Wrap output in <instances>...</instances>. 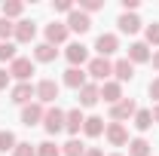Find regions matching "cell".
I'll return each instance as SVG.
<instances>
[{"instance_id":"obj_1","label":"cell","mask_w":159,"mask_h":156,"mask_svg":"<svg viewBox=\"0 0 159 156\" xmlns=\"http://www.w3.org/2000/svg\"><path fill=\"white\" fill-rule=\"evenodd\" d=\"M113 74V64H110V58H92L89 61V77L95 80V83H107V77Z\"/></svg>"},{"instance_id":"obj_2","label":"cell","mask_w":159,"mask_h":156,"mask_svg":"<svg viewBox=\"0 0 159 156\" xmlns=\"http://www.w3.org/2000/svg\"><path fill=\"white\" fill-rule=\"evenodd\" d=\"M138 113V104L132 101V98H122V101H116L113 107H110V122H122V119L135 117Z\"/></svg>"},{"instance_id":"obj_3","label":"cell","mask_w":159,"mask_h":156,"mask_svg":"<svg viewBox=\"0 0 159 156\" xmlns=\"http://www.w3.org/2000/svg\"><path fill=\"white\" fill-rule=\"evenodd\" d=\"M43 117H46V107L40 104V101H31V104H25L21 107V122L31 129V126H37V122H43Z\"/></svg>"},{"instance_id":"obj_4","label":"cell","mask_w":159,"mask_h":156,"mask_svg":"<svg viewBox=\"0 0 159 156\" xmlns=\"http://www.w3.org/2000/svg\"><path fill=\"white\" fill-rule=\"evenodd\" d=\"M43 126L49 135H58L64 129V110L61 107H46V117H43Z\"/></svg>"},{"instance_id":"obj_5","label":"cell","mask_w":159,"mask_h":156,"mask_svg":"<svg viewBox=\"0 0 159 156\" xmlns=\"http://www.w3.org/2000/svg\"><path fill=\"white\" fill-rule=\"evenodd\" d=\"M104 138H107L113 147H125V144H129V129H125L122 122H107V129H104Z\"/></svg>"},{"instance_id":"obj_6","label":"cell","mask_w":159,"mask_h":156,"mask_svg":"<svg viewBox=\"0 0 159 156\" xmlns=\"http://www.w3.org/2000/svg\"><path fill=\"white\" fill-rule=\"evenodd\" d=\"M31 74H34V61H31V58H21V55H19V58L9 64V77H16L19 83H28Z\"/></svg>"},{"instance_id":"obj_7","label":"cell","mask_w":159,"mask_h":156,"mask_svg":"<svg viewBox=\"0 0 159 156\" xmlns=\"http://www.w3.org/2000/svg\"><path fill=\"white\" fill-rule=\"evenodd\" d=\"M9 98H12L16 104H31V98H37V86H31V83H16V86L9 89Z\"/></svg>"},{"instance_id":"obj_8","label":"cell","mask_w":159,"mask_h":156,"mask_svg":"<svg viewBox=\"0 0 159 156\" xmlns=\"http://www.w3.org/2000/svg\"><path fill=\"white\" fill-rule=\"evenodd\" d=\"M58 98V83L55 80H40L37 83V101L40 104H52Z\"/></svg>"},{"instance_id":"obj_9","label":"cell","mask_w":159,"mask_h":156,"mask_svg":"<svg viewBox=\"0 0 159 156\" xmlns=\"http://www.w3.org/2000/svg\"><path fill=\"white\" fill-rule=\"evenodd\" d=\"M101 101V86L98 83H86L80 89V107H95Z\"/></svg>"},{"instance_id":"obj_10","label":"cell","mask_w":159,"mask_h":156,"mask_svg":"<svg viewBox=\"0 0 159 156\" xmlns=\"http://www.w3.org/2000/svg\"><path fill=\"white\" fill-rule=\"evenodd\" d=\"M64 55H67V61H70V67H83V64L89 61V46H83V43H70Z\"/></svg>"},{"instance_id":"obj_11","label":"cell","mask_w":159,"mask_h":156,"mask_svg":"<svg viewBox=\"0 0 159 156\" xmlns=\"http://www.w3.org/2000/svg\"><path fill=\"white\" fill-rule=\"evenodd\" d=\"M92 28V19L86 16V12H80V9H74L70 16H67V31H74V34H86Z\"/></svg>"},{"instance_id":"obj_12","label":"cell","mask_w":159,"mask_h":156,"mask_svg":"<svg viewBox=\"0 0 159 156\" xmlns=\"http://www.w3.org/2000/svg\"><path fill=\"white\" fill-rule=\"evenodd\" d=\"M95 49H98L101 58H107V55H113V52L119 49V37L116 34H101V37L95 40Z\"/></svg>"},{"instance_id":"obj_13","label":"cell","mask_w":159,"mask_h":156,"mask_svg":"<svg viewBox=\"0 0 159 156\" xmlns=\"http://www.w3.org/2000/svg\"><path fill=\"white\" fill-rule=\"evenodd\" d=\"M101 98L113 107L116 101H122V83H116V80H107V83H101Z\"/></svg>"},{"instance_id":"obj_14","label":"cell","mask_w":159,"mask_h":156,"mask_svg":"<svg viewBox=\"0 0 159 156\" xmlns=\"http://www.w3.org/2000/svg\"><path fill=\"white\" fill-rule=\"evenodd\" d=\"M67 25H61V21H52V25H46V43L49 46H58V43H64L67 40Z\"/></svg>"},{"instance_id":"obj_15","label":"cell","mask_w":159,"mask_h":156,"mask_svg":"<svg viewBox=\"0 0 159 156\" xmlns=\"http://www.w3.org/2000/svg\"><path fill=\"white\" fill-rule=\"evenodd\" d=\"M12 37L19 40V43H31V40L37 37V25H34V21H28V19L16 21V34H12Z\"/></svg>"},{"instance_id":"obj_16","label":"cell","mask_w":159,"mask_h":156,"mask_svg":"<svg viewBox=\"0 0 159 156\" xmlns=\"http://www.w3.org/2000/svg\"><path fill=\"white\" fill-rule=\"evenodd\" d=\"M89 74H86V71H83V67H67V71H64V86H70V89H83V86H86V83H89Z\"/></svg>"},{"instance_id":"obj_17","label":"cell","mask_w":159,"mask_h":156,"mask_svg":"<svg viewBox=\"0 0 159 156\" xmlns=\"http://www.w3.org/2000/svg\"><path fill=\"white\" fill-rule=\"evenodd\" d=\"M83 122H86V117H83L80 107H74V110L64 113V129H67L70 135H80V132H83Z\"/></svg>"},{"instance_id":"obj_18","label":"cell","mask_w":159,"mask_h":156,"mask_svg":"<svg viewBox=\"0 0 159 156\" xmlns=\"http://www.w3.org/2000/svg\"><path fill=\"white\" fill-rule=\"evenodd\" d=\"M150 55H153V52H150L147 43H132V46H129V61H132V64H147Z\"/></svg>"},{"instance_id":"obj_19","label":"cell","mask_w":159,"mask_h":156,"mask_svg":"<svg viewBox=\"0 0 159 156\" xmlns=\"http://www.w3.org/2000/svg\"><path fill=\"white\" fill-rule=\"evenodd\" d=\"M113 77H116V83H125V80H132V77H135V64H132L129 58L113 61Z\"/></svg>"},{"instance_id":"obj_20","label":"cell","mask_w":159,"mask_h":156,"mask_svg":"<svg viewBox=\"0 0 159 156\" xmlns=\"http://www.w3.org/2000/svg\"><path fill=\"white\" fill-rule=\"evenodd\" d=\"M116 25H119L122 34H138V31H141V19L135 16V12H122Z\"/></svg>"},{"instance_id":"obj_21","label":"cell","mask_w":159,"mask_h":156,"mask_svg":"<svg viewBox=\"0 0 159 156\" xmlns=\"http://www.w3.org/2000/svg\"><path fill=\"white\" fill-rule=\"evenodd\" d=\"M104 129H107V122H104L101 117H86V122H83V132H86L89 138H101Z\"/></svg>"},{"instance_id":"obj_22","label":"cell","mask_w":159,"mask_h":156,"mask_svg":"<svg viewBox=\"0 0 159 156\" xmlns=\"http://www.w3.org/2000/svg\"><path fill=\"white\" fill-rule=\"evenodd\" d=\"M55 46H49V43H37L34 46V61H43V64H49V61H55Z\"/></svg>"},{"instance_id":"obj_23","label":"cell","mask_w":159,"mask_h":156,"mask_svg":"<svg viewBox=\"0 0 159 156\" xmlns=\"http://www.w3.org/2000/svg\"><path fill=\"white\" fill-rule=\"evenodd\" d=\"M129 156H150V141H147V138L129 141Z\"/></svg>"},{"instance_id":"obj_24","label":"cell","mask_w":159,"mask_h":156,"mask_svg":"<svg viewBox=\"0 0 159 156\" xmlns=\"http://www.w3.org/2000/svg\"><path fill=\"white\" fill-rule=\"evenodd\" d=\"M83 153H86V147H83L80 138H70V141L61 147V156H83Z\"/></svg>"},{"instance_id":"obj_25","label":"cell","mask_w":159,"mask_h":156,"mask_svg":"<svg viewBox=\"0 0 159 156\" xmlns=\"http://www.w3.org/2000/svg\"><path fill=\"white\" fill-rule=\"evenodd\" d=\"M16 144H19V141H16V135H12L9 129H3V132H0V153H12V150H16Z\"/></svg>"},{"instance_id":"obj_26","label":"cell","mask_w":159,"mask_h":156,"mask_svg":"<svg viewBox=\"0 0 159 156\" xmlns=\"http://www.w3.org/2000/svg\"><path fill=\"white\" fill-rule=\"evenodd\" d=\"M150 126H153V113H150V110H138V113H135V129H138V132H147Z\"/></svg>"},{"instance_id":"obj_27","label":"cell","mask_w":159,"mask_h":156,"mask_svg":"<svg viewBox=\"0 0 159 156\" xmlns=\"http://www.w3.org/2000/svg\"><path fill=\"white\" fill-rule=\"evenodd\" d=\"M21 9H25V3H19V0H9V3H3V19H16V16H21Z\"/></svg>"},{"instance_id":"obj_28","label":"cell","mask_w":159,"mask_h":156,"mask_svg":"<svg viewBox=\"0 0 159 156\" xmlns=\"http://www.w3.org/2000/svg\"><path fill=\"white\" fill-rule=\"evenodd\" d=\"M37 156H61V147L52 141H43V144H37Z\"/></svg>"},{"instance_id":"obj_29","label":"cell","mask_w":159,"mask_h":156,"mask_svg":"<svg viewBox=\"0 0 159 156\" xmlns=\"http://www.w3.org/2000/svg\"><path fill=\"white\" fill-rule=\"evenodd\" d=\"M16 58H19V55H16V43H9V40L0 43V61H9V64H12Z\"/></svg>"},{"instance_id":"obj_30","label":"cell","mask_w":159,"mask_h":156,"mask_svg":"<svg viewBox=\"0 0 159 156\" xmlns=\"http://www.w3.org/2000/svg\"><path fill=\"white\" fill-rule=\"evenodd\" d=\"M12 34H16V25H12L9 19H0V43H6Z\"/></svg>"},{"instance_id":"obj_31","label":"cell","mask_w":159,"mask_h":156,"mask_svg":"<svg viewBox=\"0 0 159 156\" xmlns=\"http://www.w3.org/2000/svg\"><path fill=\"white\" fill-rule=\"evenodd\" d=\"M147 46H159V21L147 25Z\"/></svg>"},{"instance_id":"obj_32","label":"cell","mask_w":159,"mask_h":156,"mask_svg":"<svg viewBox=\"0 0 159 156\" xmlns=\"http://www.w3.org/2000/svg\"><path fill=\"white\" fill-rule=\"evenodd\" d=\"M12 156H37V144H16Z\"/></svg>"},{"instance_id":"obj_33","label":"cell","mask_w":159,"mask_h":156,"mask_svg":"<svg viewBox=\"0 0 159 156\" xmlns=\"http://www.w3.org/2000/svg\"><path fill=\"white\" fill-rule=\"evenodd\" d=\"M101 6H104L101 0H80V12H86V16L95 12V9H101Z\"/></svg>"},{"instance_id":"obj_34","label":"cell","mask_w":159,"mask_h":156,"mask_svg":"<svg viewBox=\"0 0 159 156\" xmlns=\"http://www.w3.org/2000/svg\"><path fill=\"white\" fill-rule=\"evenodd\" d=\"M52 6H55V12H67V16L74 12V3H70V0H55Z\"/></svg>"},{"instance_id":"obj_35","label":"cell","mask_w":159,"mask_h":156,"mask_svg":"<svg viewBox=\"0 0 159 156\" xmlns=\"http://www.w3.org/2000/svg\"><path fill=\"white\" fill-rule=\"evenodd\" d=\"M147 92H150V98L159 104V77H156V80H150V89H147Z\"/></svg>"},{"instance_id":"obj_36","label":"cell","mask_w":159,"mask_h":156,"mask_svg":"<svg viewBox=\"0 0 159 156\" xmlns=\"http://www.w3.org/2000/svg\"><path fill=\"white\" fill-rule=\"evenodd\" d=\"M122 9H125V12H135V9H138V0H122Z\"/></svg>"},{"instance_id":"obj_37","label":"cell","mask_w":159,"mask_h":156,"mask_svg":"<svg viewBox=\"0 0 159 156\" xmlns=\"http://www.w3.org/2000/svg\"><path fill=\"white\" fill-rule=\"evenodd\" d=\"M6 86H9V71L0 67V89H6Z\"/></svg>"},{"instance_id":"obj_38","label":"cell","mask_w":159,"mask_h":156,"mask_svg":"<svg viewBox=\"0 0 159 156\" xmlns=\"http://www.w3.org/2000/svg\"><path fill=\"white\" fill-rule=\"evenodd\" d=\"M83 156H104V153H101L98 147H86V153H83Z\"/></svg>"},{"instance_id":"obj_39","label":"cell","mask_w":159,"mask_h":156,"mask_svg":"<svg viewBox=\"0 0 159 156\" xmlns=\"http://www.w3.org/2000/svg\"><path fill=\"white\" fill-rule=\"evenodd\" d=\"M150 61H153V67H156V71H159V49H156V52H153V55H150Z\"/></svg>"},{"instance_id":"obj_40","label":"cell","mask_w":159,"mask_h":156,"mask_svg":"<svg viewBox=\"0 0 159 156\" xmlns=\"http://www.w3.org/2000/svg\"><path fill=\"white\" fill-rule=\"evenodd\" d=\"M150 113H153V122H159V104L153 107V110H150Z\"/></svg>"},{"instance_id":"obj_41","label":"cell","mask_w":159,"mask_h":156,"mask_svg":"<svg viewBox=\"0 0 159 156\" xmlns=\"http://www.w3.org/2000/svg\"><path fill=\"white\" fill-rule=\"evenodd\" d=\"M110 156H122V153H110Z\"/></svg>"}]
</instances>
